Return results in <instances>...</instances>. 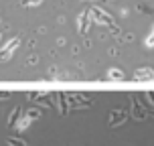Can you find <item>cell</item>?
Returning a JSON list of instances; mask_svg holds the SVG:
<instances>
[{
  "label": "cell",
  "instance_id": "obj_1",
  "mask_svg": "<svg viewBox=\"0 0 154 146\" xmlns=\"http://www.w3.org/2000/svg\"><path fill=\"white\" fill-rule=\"evenodd\" d=\"M16 45H18V39H12L10 43H8L2 51H0V61H6V59H10V55H12V51L16 49Z\"/></svg>",
  "mask_w": 154,
  "mask_h": 146
},
{
  "label": "cell",
  "instance_id": "obj_2",
  "mask_svg": "<svg viewBox=\"0 0 154 146\" xmlns=\"http://www.w3.org/2000/svg\"><path fill=\"white\" fill-rule=\"evenodd\" d=\"M8 144H10V146H26L24 142H18V140H14V138H10V140H8Z\"/></svg>",
  "mask_w": 154,
  "mask_h": 146
},
{
  "label": "cell",
  "instance_id": "obj_3",
  "mask_svg": "<svg viewBox=\"0 0 154 146\" xmlns=\"http://www.w3.org/2000/svg\"><path fill=\"white\" fill-rule=\"evenodd\" d=\"M26 126H29V118H24L23 124H18V128H26Z\"/></svg>",
  "mask_w": 154,
  "mask_h": 146
},
{
  "label": "cell",
  "instance_id": "obj_4",
  "mask_svg": "<svg viewBox=\"0 0 154 146\" xmlns=\"http://www.w3.org/2000/svg\"><path fill=\"white\" fill-rule=\"evenodd\" d=\"M109 73H112L109 77H122V75H120V71H116V69H114V71H109Z\"/></svg>",
  "mask_w": 154,
  "mask_h": 146
}]
</instances>
